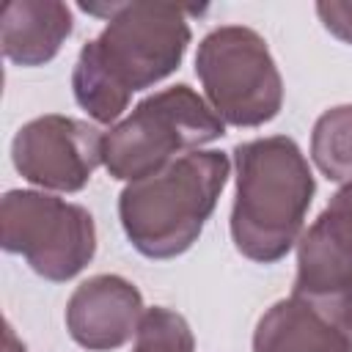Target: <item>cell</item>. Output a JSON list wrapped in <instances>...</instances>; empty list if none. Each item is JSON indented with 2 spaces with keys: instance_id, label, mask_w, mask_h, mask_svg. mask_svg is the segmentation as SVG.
I'll return each mask as SVG.
<instances>
[{
  "instance_id": "cell-2",
  "label": "cell",
  "mask_w": 352,
  "mask_h": 352,
  "mask_svg": "<svg viewBox=\"0 0 352 352\" xmlns=\"http://www.w3.org/2000/svg\"><path fill=\"white\" fill-rule=\"evenodd\" d=\"M234 248L258 264L280 261L302 236L316 182L300 146L286 135L234 146Z\"/></svg>"
},
{
  "instance_id": "cell-13",
  "label": "cell",
  "mask_w": 352,
  "mask_h": 352,
  "mask_svg": "<svg viewBox=\"0 0 352 352\" xmlns=\"http://www.w3.org/2000/svg\"><path fill=\"white\" fill-rule=\"evenodd\" d=\"M132 352H195V336L182 314L154 305L140 316Z\"/></svg>"
},
{
  "instance_id": "cell-7",
  "label": "cell",
  "mask_w": 352,
  "mask_h": 352,
  "mask_svg": "<svg viewBox=\"0 0 352 352\" xmlns=\"http://www.w3.org/2000/svg\"><path fill=\"white\" fill-rule=\"evenodd\" d=\"M104 132L72 116H38L22 124L11 140L16 173L44 190L80 192L102 165Z\"/></svg>"
},
{
  "instance_id": "cell-5",
  "label": "cell",
  "mask_w": 352,
  "mask_h": 352,
  "mask_svg": "<svg viewBox=\"0 0 352 352\" xmlns=\"http://www.w3.org/2000/svg\"><path fill=\"white\" fill-rule=\"evenodd\" d=\"M195 74L223 124L261 126L283 107V77L253 28L220 25L209 30L195 52Z\"/></svg>"
},
{
  "instance_id": "cell-1",
  "label": "cell",
  "mask_w": 352,
  "mask_h": 352,
  "mask_svg": "<svg viewBox=\"0 0 352 352\" xmlns=\"http://www.w3.org/2000/svg\"><path fill=\"white\" fill-rule=\"evenodd\" d=\"M80 8L102 14L107 25L82 44L72 72V91L96 124H113L135 91H146L179 69L192 38L187 14L195 8L148 0L80 3Z\"/></svg>"
},
{
  "instance_id": "cell-15",
  "label": "cell",
  "mask_w": 352,
  "mask_h": 352,
  "mask_svg": "<svg viewBox=\"0 0 352 352\" xmlns=\"http://www.w3.org/2000/svg\"><path fill=\"white\" fill-rule=\"evenodd\" d=\"M316 16L327 33L344 44H352V0H322L316 3Z\"/></svg>"
},
{
  "instance_id": "cell-6",
  "label": "cell",
  "mask_w": 352,
  "mask_h": 352,
  "mask_svg": "<svg viewBox=\"0 0 352 352\" xmlns=\"http://www.w3.org/2000/svg\"><path fill=\"white\" fill-rule=\"evenodd\" d=\"M0 245L52 283L80 275L96 253V226L85 206L38 190H8L0 201Z\"/></svg>"
},
{
  "instance_id": "cell-16",
  "label": "cell",
  "mask_w": 352,
  "mask_h": 352,
  "mask_svg": "<svg viewBox=\"0 0 352 352\" xmlns=\"http://www.w3.org/2000/svg\"><path fill=\"white\" fill-rule=\"evenodd\" d=\"M3 352H28L25 349V344L16 338V333H14V327L6 322V338H3Z\"/></svg>"
},
{
  "instance_id": "cell-9",
  "label": "cell",
  "mask_w": 352,
  "mask_h": 352,
  "mask_svg": "<svg viewBox=\"0 0 352 352\" xmlns=\"http://www.w3.org/2000/svg\"><path fill=\"white\" fill-rule=\"evenodd\" d=\"M292 297H300L352 338V253L316 217L297 239V275Z\"/></svg>"
},
{
  "instance_id": "cell-11",
  "label": "cell",
  "mask_w": 352,
  "mask_h": 352,
  "mask_svg": "<svg viewBox=\"0 0 352 352\" xmlns=\"http://www.w3.org/2000/svg\"><path fill=\"white\" fill-rule=\"evenodd\" d=\"M253 352H352V338L300 297H286L256 322Z\"/></svg>"
},
{
  "instance_id": "cell-3",
  "label": "cell",
  "mask_w": 352,
  "mask_h": 352,
  "mask_svg": "<svg viewBox=\"0 0 352 352\" xmlns=\"http://www.w3.org/2000/svg\"><path fill=\"white\" fill-rule=\"evenodd\" d=\"M223 151H190L118 195V220L129 245L146 258H176L201 236L228 182Z\"/></svg>"
},
{
  "instance_id": "cell-12",
  "label": "cell",
  "mask_w": 352,
  "mask_h": 352,
  "mask_svg": "<svg viewBox=\"0 0 352 352\" xmlns=\"http://www.w3.org/2000/svg\"><path fill=\"white\" fill-rule=\"evenodd\" d=\"M311 160L330 182H352V104H336L316 118Z\"/></svg>"
},
{
  "instance_id": "cell-14",
  "label": "cell",
  "mask_w": 352,
  "mask_h": 352,
  "mask_svg": "<svg viewBox=\"0 0 352 352\" xmlns=\"http://www.w3.org/2000/svg\"><path fill=\"white\" fill-rule=\"evenodd\" d=\"M319 220L352 253V182H346L336 190V195L330 198V204L324 206Z\"/></svg>"
},
{
  "instance_id": "cell-8",
  "label": "cell",
  "mask_w": 352,
  "mask_h": 352,
  "mask_svg": "<svg viewBox=\"0 0 352 352\" xmlns=\"http://www.w3.org/2000/svg\"><path fill=\"white\" fill-rule=\"evenodd\" d=\"M143 297L121 275H94L82 280L66 302V330L82 349L110 352L124 346L140 324Z\"/></svg>"
},
{
  "instance_id": "cell-10",
  "label": "cell",
  "mask_w": 352,
  "mask_h": 352,
  "mask_svg": "<svg viewBox=\"0 0 352 352\" xmlns=\"http://www.w3.org/2000/svg\"><path fill=\"white\" fill-rule=\"evenodd\" d=\"M74 16L60 0H11L0 14L3 55L16 66H44L72 36Z\"/></svg>"
},
{
  "instance_id": "cell-4",
  "label": "cell",
  "mask_w": 352,
  "mask_h": 352,
  "mask_svg": "<svg viewBox=\"0 0 352 352\" xmlns=\"http://www.w3.org/2000/svg\"><path fill=\"white\" fill-rule=\"evenodd\" d=\"M226 124L190 85L179 82L140 99L132 113L104 132L102 165L118 182H140L173 160L223 138Z\"/></svg>"
}]
</instances>
